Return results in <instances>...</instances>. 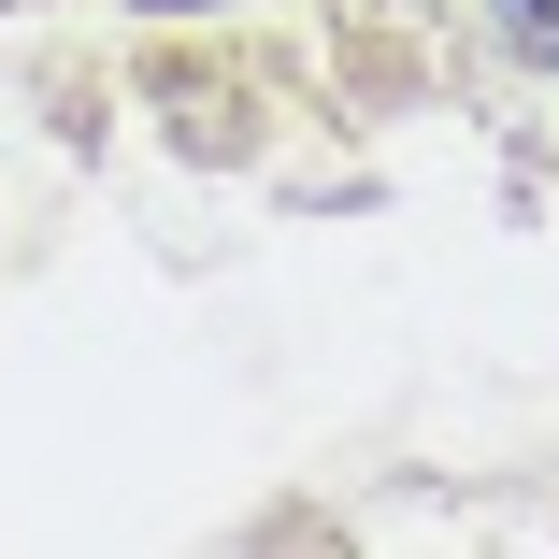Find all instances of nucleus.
<instances>
[{"mask_svg":"<svg viewBox=\"0 0 559 559\" xmlns=\"http://www.w3.org/2000/svg\"><path fill=\"white\" fill-rule=\"evenodd\" d=\"M502 44H516V58H545V72H559V0H502Z\"/></svg>","mask_w":559,"mask_h":559,"instance_id":"nucleus-1","label":"nucleus"},{"mask_svg":"<svg viewBox=\"0 0 559 559\" xmlns=\"http://www.w3.org/2000/svg\"><path fill=\"white\" fill-rule=\"evenodd\" d=\"M158 15H201V0H158Z\"/></svg>","mask_w":559,"mask_h":559,"instance_id":"nucleus-2","label":"nucleus"}]
</instances>
